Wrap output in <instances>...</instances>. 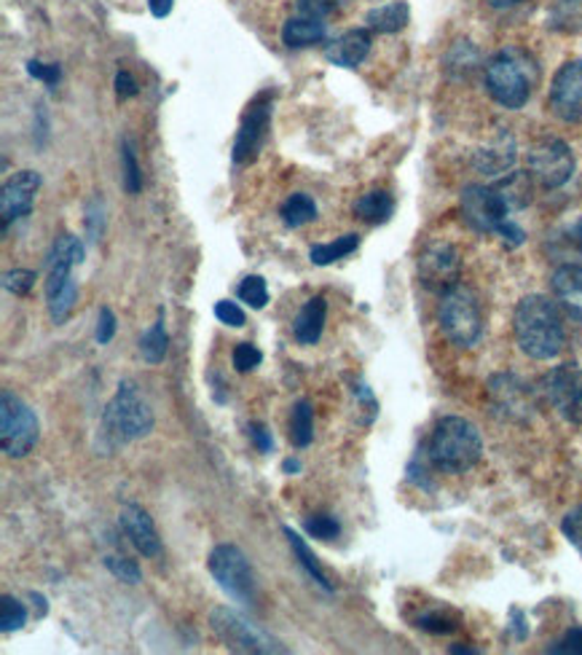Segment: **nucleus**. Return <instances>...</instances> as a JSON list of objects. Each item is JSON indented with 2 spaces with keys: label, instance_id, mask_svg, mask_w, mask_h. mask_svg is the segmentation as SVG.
Segmentation results:
<instances>
[{
  "label": "nucleus",
  "instance_id": "36",
  "mask_svg": "<svg viewBox=\"0 0 582 655\" xmlns=\"http://www.w3.org/2000/svg\"><path fill=\"white\" fill-rule=\"evenodd\" d=\"M239 301L248 304L250 309H263L269 304V288H266V279L261 275H250L242 279V285L237 288Z\"/></svg>",
  "mask_w": 582,
  "mask_h": 655
},
{
  "label": "nucleus",
  "instance_id": "55",
  "mask_svg": "<svg viewBox=\"0 0 582 655\" xmlns=\"http://www.w3.org/2000/svg\"><path fill=\"white\" fill-rule=\"evenodd\" d=\"M578 239L582 242V221H580V224H578Z\"/></svg>",
  "mask_w": 582,
  "mask_h": 655
},
{
  "label": "nucleus",
  "instance_id": "12",
  "mask_svg": "<svg viewBox=\"0 0 582 655\" xmlns=\"http://www.w3.org/2000/svg\"><path fill=\"white\" fill-rule=\"evenodd\" d=\"M545 396L555 411L572 424H582V368L559 366L542 379Z\"/></svg>",
  "mask_w": 582,
  "mask_h": 655
},
{
  "label": "nucleus",
  "instance_id": "37",
  "mask_svg": "<svg viewBox=\"0 0 582 655\" xmlns=\"http://www.w3.org/2000/svg\"><path fill=\"white\" fill-rule=\"evenodd\" d=\"M122 170H124V188L129 191V194H141L143 173H141V164H137L135 149H132V140H124L122 145Z\"/></svg>",
  "mask_w": 582,
  "mask_h": 655
},
{
  "label": "nucleus",
  "instance_id": "18",
  "mask_svg": "<svg viewBox=\"0 0 582 655\" xmlns=\"http://www.w3.org/2000/svg\"><path fill=\"white\" fill-rule=\"evenodd\" d=\"M516 137L508 130L497 132L495 137L476 151V170L489 177H505L516 164Z\"/></svg>",
  "mask_w": 582,
  "mask_h": 655
},
{
  "label": "nucleus",
  "instance_id": "45",
  "mask_svg": "<svg viewBox=\"0 0 582 655\" xmlns=\"http://www.w3.org/2000/svg\"><path fill=\"white\" fill-rule=\"evenodd\" d=\"M28 73L33 75V79H38V81H43V84L46 86H56L60 84V79H62V70H60V65H43V62H38V60H30L28 62Z\"/></svg>",
  "mask_w": 582,
  "mask_h": 655
},
{
  "label": "nucleus",
  "instance_id": "28",
  "mask_svg": "<svg viewBox=\"0 0 582 655\" xmlns=\"http://www.w3.org/2000/svg\"><path fill=\"white\" fill-rule=\"evenodd\" d=\"M280 215L284 226L299 228V226L312 224V221L318 218V205H314V199L309 194H293L282 202Z\"/></svg>",
  "mask_w": 582,
  "mask_h": 655
},
{
  "label": "nucleus",
  "instance_id": "9",
  "mask_svg": "<svg viewBox=\"0 0 582 655\" xmlns=\"http://www.w3.org/2000/svg\"><path fill=\"white\" fill-rule=\"evenodd\" d=\"M212 632L226 642L229 651L237 653H284V647L274 645L261 628H256L248 618L233 613L229 607H215L210 615Z\"/></svg>",
  "mask_w": 582,
  "mask_h": 655
},
{
  "label": "nucleus",
  "instance_id": "33",
  "mask_svg": "<svg viewBox=\"0 0 582 655\" xmlns=\"http://www.w3.org/2000/svg\"><path fill=\"white\" fill-rule=\"evenodd\" d=\"M81 260H84V245H81L79 237H73V234L56 237L52 253H49V266H65V269H73Z\"/></svg>",
  "mask_w": 582,
  "mask_h": 655
},
{
  "label": "nucleus",
  "instance_id": "14",
  "mask_svg": "<svg viewBox=\"0 0 582 655\" xmlns=\"http://www.w3.org/2000/svg\"><path fill=\"white\" fill-rule=\"evenodd\" d=\"M419 275L424 279V285L433 290H443V294H446L448 288H454L459 277L457 247L448 245V242H435V245H429L419 260Z\"/></svg>",
  "mask_w": 582,
  "mask_h": 655
},
{
  "label": "nucleus",
  "instance_id": "49",
  "mask_svg": "<svg viewBox=\"0 0 582 655\" xmlns=\"http://www.w3.org/2000/svg\"><path fill=\"white\" fill-rule=\"evenodd\" d=\"M248 432H250L252 443H256V447H258V451H261V454H269V451L274 449V438H271V430L266 428V424H261V422H252L250 428H248Z\"/></svg>",
  "mask_w": 582,
  "mask_h": 655
},
{
  "label": "nucleus",
  "instance_id": "43",
  "mask_svg": "<svg viewBox=\"0 0 582 655\" xmlns=\"http://www.w3.org/2000/svg\"><path fill=\"white\" fill-rule=\"evenodd\" d=\"M215 317H218V320L224 323V326H231V328H242L245 320H248V317H245L242 307H239V304H233V301H218V304H215Z\"/></svg>",
  "mask_w": 582,
  "mask_h": 655
},
{
  "label": "nucleus",
  "instance_id": "29",
  "mask_svg": "<svg viewBox=\"0 0 582 655\" xmlns=\"http://www.w3.org/2000/svg\"><path fill=\"white\" fill-rule=\"evenodd\" d=\"M357 245H360L357 234H344V237H339L335 242L314 245L312 250H309V258H312V264H318V266H331V264H335V260L352 256V253L357 250Z\"/></svg>",
  "mask_w": 582,
  "mask_h": 655
},
{
  "label": "nucleus",
  "instance_id": "38",
  "mask_svg": "<svg viewBox=\"0 0 582 655\" xmlns=\"http://www.w3.org/2000/svg\"><path fill=\"white\" fill-rule=\"evenodd\" d=\"M105 567L113 577L129 583V586H137V583L143 581L141 567H137V564L132 562V559H126V556H105Z\"/></svg>",
  "mask_w": 582,
  "mask_h": 655
},
{
  "label": "nucleus",
  "instance_id": "15",
  "mask_svg": "<svg viewBox=\"0 0 582 655\" xmlns=\"http://www.w3.org/2000/svg\"><path fill=\"white\" fill-rule=\"evenodd\" d=\"M41 188V175L33 170H22L14 177H9L0 194V215H3V226H9L11 221L28 215L35 205V194Z\"/></svg>",
  "mask_w": 582,
  "mask_h": 655
},
{
  "label": "nucleus",
  "instance_id": "44",
  "mask_svg": "<svg viewBox=\"0 0 582 655\" xmlns=\"http://www.w3.org/2000/svg\"><path fill=\"white\" fill-rule=\"evenodd\" d=\"M561 530H564V535H567L569 543H572L574 549H578L582 553V505L567 513L564 524H561Z\"/></svg>",
  "mask_w": 582,
  "mask_h": 655
},
{
  "label": "nucleus",
  "instance_id": "40",
  "mask_svg": "<svg viewBox=\"0 0 582 655\" xmlns=\"http://www.w3.org/2000/svg\"><path fill=\"white\" fill-rule=\"evenodd\" d=\"M231 360H233V368H237L239 373H250L263 362V352L256 345H250V341H242V345L233 347Z\"/></svg>",
  "mask_w": 582,
  "mask_h": 655
},
{
  "label": "nucleus",
  "instance_id": "26",
  "mask_svg": "<svg viewBox=\"0 0 582 655\" xmlns=\"http://www.w3.org/2000/svg\"><path fill=\"white\" fill-rule=\"evenodd\" d=\"M408 17H410L408 6L397 0V3L378 6V9L368 11L365 22H368L373 33H401V30L408 24Z\"/></svg>",
  "mask_w": 582,
  "mask_h": 655
},
{
  "label": "nucleus",
  "instance_id": "16",
  "mask_svg": "<svg viewBox=\"0 0 582 655\" xmlns=\"http://www.w3.org/2000/svg\"><path fill=\"white\" fill-rule=\"evenodd\" d=\"M118 524H122L124 535L132 540V545H135L143 556L148 559L162 556L164 545L159 540V532H156L154 519H150L141 505H135V502L124 505L122 513H118Z\"/></svg>",
  "mask_w": 582,
  "mask_h": 655
},
{
  "label": "nucleus",
  "instance_id": "48",
  "mask_svg": "<svg viewBox=\"0 0 582 655\" xmlns=\"http://www.w3.org/2000/svg\"><path fill=\"white\" fill-rule=\"evenodd\" d=\"M103 202L100 199H92L86 207V228H89V237L92 239H100V234H103Z\"/></svg>",
  "mask_w": 582,
  "mask_h": 655
},
{
  "label": "nucleus",
  "instance_id": "5",
  "mask_svg": "<svg viewBox=\"0 0 582 655\" xmlns=\"http://www.w3.org/2000/svg\"><path fill=\"white\" fill-rule=\"evenodd\" d=\"M438 323L443 336L461 349L476 347L484 334V311H480L478 296L465 285H454L440 298Z\"/></svg>",
  "mask_w": 582,
  "mask_h": 655
},
{
  "label": "nucleus",
  "instance_id": "23",
  "mask_svg": "<svg viewBox=\"0 0 582 655\" xmlns=\"http://www.w3.org/2000/svg\"><path fill=\"white\" fill-rule=\"evenodd\" d=\"M75 301H79V285H75L73 277L60 279V283H46L49 317L56 326H62L73 315Z\"/></svg>",
  "mask_w": 582,
  "mask_h": 655
},
{
  "label": "nucleus",
  "instance_id": "21",
  "mask_svg": "<svg viewBox=\"0 0 582 655\" xmlns=\"http://www.w3.org/2000/svg\"><path fill=\"white\" fill-rule=\"evenodd\" d=\"M555 301L564 307L574 320L582 323V266H559L553 275Z\"/></svg>",
  "mask_w": 582,
  "mask_h": 655
},
{
  "label": "nucleus",
  "instance_id": "35",
  "mask_svg": "<svg viewBox=\"0 0 582 655\" xmlns=\"http://www.w3.org/2000/svg\"><path fill=\"white\" fill-rule=\"evenodd\" d=\"M24 623H28V610H24V604L6 594L3 600H0V632H19Z\"/></svg>",
  "mask_w": 582,
  "mask_h": 655
},
{
  "label": "nucleus",
  "instance_id": "7",
  "mask_svg": "<svg viewBox=\"0 0 582 655\" xmlns=\"http://www.w3.org/2000/svg\"><path fill=\"white\" fill-rule=\"evenodd\" d=\"M207 567L215 577L224 594H229L237 602H256V572H252L248 556L237 545L224 543L215 545L210 559H207Z\"/></svg>",
  "mask_w": 582,
  "mask_h": 655
},
{
  "label": "nucleus",
  "instance_id": "30",
  "mask_svg": "<svg viewBox=\"0 0 582 655\" xmlns=\"http://www.w3.org/2000/svg\"><path fill=\"white\" fill-rule=\"evenodd\" d=\"M314 438V409L309 400H299L290 417V441L293 447L306 449Z\"/></svg>",
  "mask_w": 582,
  "mask_h": 655
},
{
  "label": "nucleus",
  "instance_id": "13",
  "mask_svg": "<svg viewBox=\"0 0 582 655\" xmlns=\"http://www.w3.org/2000/svg\"><path fill=\"white\" fill-rule=\"evenodd\" d=\"M550 108L561 121L582 119V60L567 62L550 86Z\"/></svg>",
  "mask_w": 582,
  "mask_h": 655
},
{
  "label": "nucleus",
  "instance_id": "41",
  "mask_svg": "<svg viewBox=\"0 0 582 655\" xmlns=\"http://www.w3.org/2000/svg\"><path fill=\"white\" fill-rule=\"evenodd\" d=\"M35 272L30 269H14L3 275V288L14 296H28L35 285Z\"/></svg>",
  "mask_w": 582,
  "mask_h": 655
},
{
  "label": "nucleus",
  "instance_id": "6",
  "mask_svg": "<svg viewBox=\"0 0 582 655\" xmlns=\"http://www.w3.org/2000/svg\"><path fill=\"white\" fill-rule=\"evenodd\" d=\"M41 436L35 411L14 392L6 390L0 396V443L6 457H28Z\"/></svg>",
  "mask_w": 582,
  "mask_h": 655
},
{
  "label": "nucleus",
  "instance_id": "11",
  "mask_svg": "<svg viewBox=\"0 0 582 655\" xmlns=\"http://www.w3.org/2000/svg\"><path fill=\"white\" fill-rule=\"evenodd\" d=\"M271 126V92H261L248 105L242 124H239L237 140H233V162L250 164L256 162L261 149L266 145Z\"/></svg>",
  "mask_w": 582,
  "mask_h": 655
},
{
  "label": "nucleus",
  "instance_id": "1",
  "mask_svg": "<svg viewBox=\"0 0 582 655\" xmlns=\"http://www.w3.org/2000/svg\"><path fill=\"white\" fill-rule=\"evenodd\" d=\"M512 330L523 355L534 360H550L564 347V320L555 301L548 296H527L518 301L516 317H512Z\"/></svg>",
  "mask_w": 582,
  "mask_h": 655
},
{
  "label": "nucleus",
  "instance_id": "8",
  "mask_svg": "<svg viewBox=\"0 0 582 655\" xmlns=\"http://www.w3.org/2000/svg\"><path fill=\"white\" fill-rule=\"evenodd\" d=\"M527 164L531 181L542 188H561L574 173V154L564 140L545 137L531 145Z\"/></svg>",
  "mask_w": 582,
  "mask_h": 655
},
{
  "label": "nucleus",
  "instance_id": "2",
  "mask_svg": "<svg viewBox=\"0 0 582 655\" xmlns=\"http://www.w3.org/2000/svg\"><path fill=\"white\" fill-rule=\"evenodd\" d=\"M537 81H540V68L527 49H502L486 62V89L508 111H518L529 103Z\"/></svg>",
  "mask_w": 582,
  "mask_h": 655
},
{
  "label": "nucleus",
  "instance_id": "3",
  "mask_svg": "<svg viewBox=\"0 0 582 655\" xmlns=\"http://www.w3.org/2000/svg\"><path fill=\"white\" fill-rule=\"evenodd\" d=\"M429 462L443 473H467L480 462L484 438L465 417H443L429 438Z\"/></svg>",
  "mask_w": 582,
  "mask_h": 655
},
{
  "label": "nucleus",
  "instance_id": "47",
  "mask_svg": "<svg viewBox=\"0 0 582 655\" xmlns=\"http://www.w3.org/2000/svg\"><path fill=\"white\" fill-rule=\"evenodd\" d=\"M116 315H113L111 307H103L100 309V317H97V341L100 345H111L113 336H116Z\"/></svg>",
  "mask_w": 582,
  "mask_h": 655
},
{
  "label": "nucleus",
  "instance_id": "31",
  "mask_svg": "<svg viewBox=\"0 0 582 655\" xmlns=\"http://www.w3.org/2000/svg\"><path fill=\"white\" fill-rule=\"evenodd\" d=\"M167 328H164V309H159V317H156V323L150 326L145 334L141 336V352L143 358L150 362V366H156V362L164 360V355H167Z\"/></svg>",
  "mask_w": 582,
  "mask_h": 655
},
{
  "label": "nucleus",
  "instance_id": "52",
  "mask_svg": "<svg viewBox=\"0 0 582 655\" xmlns=\"http://www.w3.org/2000/svg\"><path fill=\"white\" fill-rule=\"evenodd\" d=\"M148 6H150V14L156 19H164L169 17V11H173L175 0H148Z\"/></svg>",
  "mask_w": 582,
  "mask_h": 655
},
{
  "label": "nucleus",
  "instance_id": "32",
  "mask_svg": "<svg viewBox=\"0 0 582 655\" xmlns=\"http://www.w3.org/2000/svg\"><path fill=\"white\" fill-rule=\"evenodd\" d=\"M550 24L561 33H582V0H555Z\"/></svg>",
  "mask_w": 582,
  "mask_h": 655
},
{
  "label": "nucleus",
  "instance_id": "53",
  "mask_svg": "<svg viewBox=\"0 0 582 655\" xmlns=\"http://www.w3.org/2000/svg\"><path fill=\"white\" fill-rule=\"evenodd\" d=\"M282 470H284V473H288V475H295V473H299V470H301V462H299V460H284V462H282Z\"/></svg>",
  "mask_w": 582,
  "mask_h": 655
},
{
  "label": "nucleus",
  "instance_id": "17",
  "mask_svg": "<svg viewBox=\"0 0 582 655\" xmlns=\"http://www.w3.org/2000/svg\"><path fill=\"white\" fill-rule=\"evenodd\" d=\"M489 396L497 415L508 419H523L531 411V392L521 379L512 373H499L489 381Z\"/></svg>",
  "mask_w": 582,
  "mask_h": 655
},
{
  "label": "nucleus",
  "instance_id": "27",
  "mask_svg": "<svg viewBox=\"0 0 582 655\" xmlns=\"http://www.w3.org/2000/svg\"><path fill=\"white\" fill-rule=\"evenodd\" d=\"M284 535H288V543H290V549H293V553H295V559H299V564L303 570H306V575L312 577L314 583H318L320 589H325L328 594H331L333 591V583L328 581V575H325V570L320 567V562H318V556H314L312 553V549H309L306 545V540H303L299 532H293L290 530V526H284Z\"/></svg>",
  "mask_w": 582,
  "mask_h": 655
},
{
  "label": "nucleus",
  "instance_id": "39",
  "mask_svg": "<svg viewBox=\"0 0 582 655\" xmlns=\"http://www.w3.org/2000/svg\"><path fill=\"white\" fill-rule=\"evenodd\" d=\"M303 530H306L312 538L322 540V543H331V540H335L341 535L339 519L325 516V513H322V516H314V519L303 521Z\"/></svg>",
  "mask_w": 582,
  "mask_h": 655
},
{
  "label": "nucleus",
  "instance_id": "42",
  "mask_svg": "<svg viewBox=\"0 0 582 655\" xmlns=\"http://www.w3.org/2000/svg\"><path fill=\"white\" fill-rule=\"evenodd\" d=\"M341 0H295V6H299V14L303 17H318V19H325L331 17L335 9H339Z\"/></svg>",
  "mask_w": 582,
  "mask_h": 655
},
{
  "label": "nucleus",
  "instance_id": "50",
  "mask_svg": "<svg viewBox=\"0 0 582 655\" xmlns=\"http://www.w3.org/2000/svg\"><path fill=\"white\" fill-rule=\"evenodd\" d=\"M497 234H499V237H502L505 242H508V245H512V247H516V245H521V242L527 239V234H523V228L518 226V224H512L510 218L505 221L502 226H499V232H497Z\"/></svg>",
  "mask_w": 582,
  "mask_h": 655
},
{
  "label": "nucleus",
  "instance_id": "20",
  "mask_svg": "<svg viewBox=\"0 0 582 655\" xmlns=\"http://www.w3.org/2000/svg\"><path fill=\"white\" fill-rule=\"evenodd\" d=\"M325 320H328V301L322 296L309 298L303 304L299 315H295L293 323V336L295 341L303 347H314L322 339V330H325Z\"/></svg>",
  "mask_w": 582,
  "mask_h": 655
},
{
  "label": "nucleus",
  "instance_id": "4",
  "mask_svg": "<svg viewBox=\"0 0 582 655\" xmlns=\"http://www.w3.org/2000/svg\"><path fill=\"white\" fill-rule=\"evenodd\" d=\"M154 430V411L145 403V398L137 390L135 381H122L116 396L105 406L100 432L111 449L124 447V443L145 438Z\"/></svg>",
  "mask_w": 582,
  "mask_h": 655
},
{
  "label": "nucleus",
  "instance_id": "19",
  "mask_svg": "<svg viewBox=\"0 0 582 655\" xmlns=\"http://www.w3.org/2000/svg\"><path fill=\"white\" fill-rule=\"evenodd\" d=\"M371 43L373 38L368 30H346V33H341L328 43L325 60L339 68H357L371 54Z\"/></svg>",
  "mask_w": 582,
  "mask_h": 655
},
{
  "label": "nucleus",
  "instance_id": "51",
  "mask_svg": "<svg viewBox=\"0 0 582 655\" xmlns=\"http://www.w3.org/2000/svg\"><path fill=\"white\" fill-rule=\"evenodd\" d=\"M116 92H118V98H135L137 94V81L132 79L126 70H122V73L116 75Z\"/></svg>",
  "mask_w": 582,
  "mask_h": 655
},
{
  "label": "nucleus",
  "instance_id": "22",
  "mask_svg": "<svg viewBox=\"0 0 582 655\" xmlns=\"http://www.w3.org/2000/svg\"><path fill=\"white\" fill-rule=\"evenodd\" d=\"M328 35V22L318 17H293L282 24V43L288 49H306L322 43Z\"/></svg>",
  "mask_w": 582,
  "mask_h": 655
},
{
  "label": "nucleus",
  "instance_id": "25",
  "mask_svg": "<svg viewBox=\"0 0 582 655\" xmlns=\"http://www.w3.org/2000/svg\"><path fill=\"white\" fill-rule=\"evenodd\" d=\"M495 188L502 196L505 207L512 213L523 209L531 202V175L529 173H508L505 177H497Z\"/></svg>",
  "mask_w": 582,
  "mask_h": 655
},
{
  "label": "nucleus",
  "instance_id": "46",
  "mask_svg": "<svg viewBox=\"0 0 582 655\" xmlns=\"http://www.w3.org/2000/svg\"><path fill=\"white\" fill-rule=\"evenodd\" d=\"M555 655H582V628H569V632L550 647Z\"/></svg>",
  "mask_w": 582,
  "mask_h": 655
},
{
  "label": "nucleus",
  "instance_id": "54",
  "mask_svg": "<svg viewBox=\"0 0 582 655\" xmlns=\"http://www.w3.org/2000/svg\"><path fill=\"white\" fill-rule=\"evenodd\" d=\"M489 6H495V9H510V6H518L523 3V0H486Z\"/></svg>",
  "mask_w": 582,
  "mask_h": 655
},
{
  "label": "nucleus",
  "instance_id": "24",
  "mask_svg": "<svg viewBox=\"0 0 582 655\" xmlns=\"http://www.w3.org/2000/svg\"><path fill=\"white\" fill-rule=\"evenodd\" d=\"M392 213H395V199H392V194H387V191H368V194H363L354 202V215L363 218L365 224H387Z\"/></svg>",
  "mask_w": 582,
  "mask_h": 655
},
{
  "label": "nucleus",
  "instance_id": "34",
  "mask_svg": "<svg viewBox=\"0 0 582 655\" xmlns=\"http://www.w3.org/2000/svg\"><path fill=\"white\" fill-rule=\"evenodd\" d=\"M414 623L429 634H451L459 628V615L448 607H438L416 615Z\"/></svg>",
  "mask_w": 582,
  "mask_h": 655
},
{
  "label": "nucleus",
  "instance_id": "10",
  "mask_svg": "<svg viewBox=\"0 0 582 655\" xmlns=\"http://www.w3.org/2000/svg\"><path fill=\"white\" fill-rule=\"evenodd\" d=\"M459 207L465 224L478 234H497L499 226L510 218V209L505 207L495 186H467L461 191Z\"/></svg>",
  "mask_w": 582,
  "mask_h": 655
}]
</instances>
